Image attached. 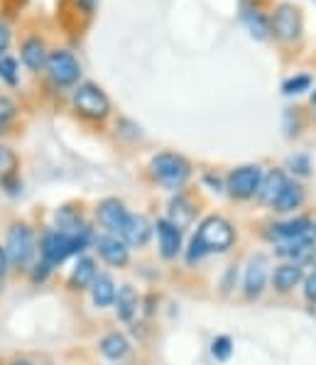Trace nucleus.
I'll return each mask as SVG.
<instances>
[{"label":"nucleus","instance_id":"13","mask_svg":"<svg viewBox=\"0 0 316 365\" xmlns=\"http://www.w3.org/2000/svg\"><path fill=\"white\" fill-rule=\"evenodd\" d=\"M155 228H157V238H160L162 257H167V260L177 257V252L182 250V231L177 226H172L167 218H160L155 223Z\"/></svg>","mask_w":316,"mask_h":365},{"label":"nucleus","instance_id":"18","mask_svg":"<svg viewBox=\"0 0 316 365\" xmlns=\"http://www.w3.org/2000/svg\"><path fill=\"white\" fill-rule=\"evenodd\" d=\"M116 314L121 322H133V317L138 314V304H140V297L138 292H135L131 284H123L121 289H118L116 294Z\"/></svg>","mask_w":316,"mask_h":365},{"label":"nucleus","instance_id":"1","mask_svg":"<svg viewBox=\"0 0 316 365\" xmlns=\"http://www.w3.org/2000/svg\"><path fill=\"white\" fill-rule=\"evenodd\" d=\"M93 238L96 235L91 231V226H86L76 235H66V233L56 231V228H49V231H44L42 238H39V257H42L49 267H56V265H61L66 257L78 255V252L86 250L88 245L93 243Z\"/></svg>","mask_w":316,"mask_h":365},{"label":"nucleus","instance_id":"2","mask_svg":"<svg viewBox=\"0 0 316 365\" xmlns=\"http://www.w3.org/2000/svg\"><path fill=\"white\" fill-rule=\"evenodd\" d=\"M235 231L225 218L221 216H208L206 221H201L199 231H196L194 240L189 248V262H196L201 257L211 255V252H225L233 245Z\"/></svg>","mask_w":316,"mask_h":365},{"label":"nucleus","instance_id":"12","mask_svg":"<svg viewBox=\"0 0 316 365\" xmlns=\"http://www.w3.org/2000/svg\"><path fill=\"white\" fill-rule=\"evenodd\" d=\"M47 54H49V49H47V44H44V39L42 37H27L25 42L20 44V59H22V64L27 66L30 71H42L44 69V64H47Z\"/></svg>","mask_w":316,"mask_h":365},{"label":"nucleus","instance_id":"37","mask_svg":"<svg viewBox=\"0 0 316 365\" xmlns=\"http://www.w3.org/2000/svg\"><path fill=\"white\" fill-rule=\"evenodd\" d=\"M8 267H10L8 255H5V248H3V245H0V282H3L5 274H8Z\"/></svg>","mask_w":316,"mask_h":365},{"label":"nucleus","instance_id":"28","mask_svg":"<svg viewBox=\"0 0 316 365\" xmlns=\"http://www.w3.org/2000/svg\"><path fill=\"white\" fill-rule=\"evenodd\" d=\"M10 174H18V155L5 145H0V182Z\"/></svg>","mask_w":316,"mask_h":365},{"label":"nucleus","instance_id":"9","mask_svg":"<svg viewBox=\"0 0 316 365\" xmlns=\"http://www.w3.org/2000/svg\"><path fill=\"white\" fill-rule=\"evenodd\" d=\"M128 216H131V213H128L126 204H123L121 199H113V196L111 199L98 201V206H96V218H98V223L106 228V233H111V235H121Z\"/></svg>","mask_w":316,"mask_h":365},{"label":"nucleus","instance_id":"39","mask_svg":"<svg viewBox=\"0 0 316 365\" xmlns=\"http://www.w3.org/2000/svg\"><path fill=\"white\" fill-rule=\"evenodd\" d=\"M10 365H32V363H30V361H25V358H15V361L10 363Z\"/></svg>","mask_w":316,"mask_h":365},{"label":"nucleus","instance_id":"25","mask_svg":"<svg viewBox=\"0 0 316 365\" xmlns=\"http://www.w3.org/2000/svg\"><path fill=\"white\" fill-rule=\"evenodd\" d=\"M167 221L172 223V226H177L179 231L194 221V209H191V204L184 199V196H177V199L169 201V218Z\"/></svg>","mask_w":316,"mask_h":365},{"label":"nucleus","instance_id":"31","mask_svg":"<svg viewBox=\"0 0 316 365\" xmlns=\"http://www.w3.org/2000/svg\"><path fill=\"white\" fill-rule=\"evenodd\" d=\"M211 351H213V356H216V361H228L230 353H233V346H230V339H228V336H218V339L213 341Z\"/></svg>","mask_w":316,"mask_h":365},{"label":"nucleus","instance_id":"17","mask_svg":"<svg viewBox=\"0 0 316 365\" xmlns=\"http://www.w3.org/2000/svg\"><path fill=\"white\" fill-rule=\"evenodd\" d=\"M88 289H91V299H93V304L98 307V309L113 307V302H116L118 289H116V282H113L111 274L98 272Z\"/></svg>","mask_w":316,"mask_h":365},{"label":"nucleus","instance_id":"38","mask_svg":"<svg viewBox=\"0 0 316 365\" xmlns=\"http://www.w3.org/2000/svg\"><path fill=\"white\" fill-rule=\"evenodd\" d=\"M76 5L83 10L86 15H91L93 10H96V5H98V0H76Z\"/></svg>","mask_w":316,"mask_h":365},{"label":"nucleus","instance_id":"29","mask_svg":"<svg viewBox=\"0 0 316 365\" xmlns=\"http://www.w3.org/2000/svg\"><path fill=\"white\" fill-rule=\"evenodd\" d=\"M18 118V103L8 96H0V133Z\"/></svg>","mask_w":316,"mask_h":365},{"label":"nucleus","instance_id":"10","mask_svg":"<svg viewBox=\"0 0 316 365\" xmlns=\"http://www.w3.org/2000/svg\"><path fill=\"white\" fill-rule=\"evenodd\" d=\"M93 245H96V250H98V255L113 267H126L128 262H131V250H128V243L123 238H118V235H111V233L96 235Z\"/></svg>","mask_w":316,"mask_h":365},{"label":"nucleus","instance_id":"15","mask_svg":"<svg viewBox=\"0 0 316 365\" xmlns=\"http://www.w3.org/2000/svg\"><path fill=\"white\" fill-rule=\"evenodd\" d=\"M96 274H98L96 260H93V257H88V255H81L76 260L74 269H71V274H69V287L78 289V292L88 289V287H91V282L96 279Z\"/></svg>","mask_w":316,"mask_h":365},{"label":"nucleus","instance_id":"27","mask_svg":"<svg viewBox=\"0 0 316 365\" xmlns=\"http://www.w3.org/2000/svg\"><path fill=\"white\" fill-rule=\"evenodd\" d=\"M0 81H5L8 86H20V64L15 57L3 54L0 57Z\"/></svg>","mask_w":316,"mask_h":365},{"label":"nucleus","instance_id":"20","mask_svg":"<svg viewBox=\"0 0 316 365\" xmlns=\"http://www.w3.org/2000/svg\"><path fill=\"white\" fill-rule=\"evenodd\" d=\"M98 348L108 361H121V358H126L128 351H131V341H128L126 334H121V331H111V334H106L103 339H101Z\"/></svg>","mask_w":316,"mask_h":365},{"label":"nucleus","instance_id":"22","mask_svg":"<svg viewBox=\"0 0 316 365\" xmlns=\"http://www.w3.org/2000/svg\"><path fill=\"white\" fill-rule=\"evenodd\" d=\"M314 228V223L309 218H295V221H285V223H275L270 235L277 240H292L299 235H309V231Z\"/></svg>","mask_w":316,"mask_h":365},{"label":"nucleus","instance_id":"16","mask_svg":"<svg viewBox=\"0 0 316 365\" xmlns=\"http://www.w3.org/2000/svg\"><path fill=\"white\" fill-rule=\"evenodd\" d=\"M88 223H83L81 211L74 209V206H61V209L54 211V228L66 235H76L86 228Z\"/></svg>","mask_w":316,"mask_h":365},{"label":"nucleus","instance_id":"23","mask_svg":"<svg viewBox=\"0 0 316 365\" xmlns=\"http://www.w3.org/2000/svg\"><path fill=\"white\" fill-rule=\"evenodd\" d=\"M287 182H290V179H287L280 170H272L270 174H265L263 177L260 189H258V196H260L265 204H275V199L280 196V192L285 189Z\"/></svg>","mask_w":316,"mask_h":365},{"label":"nucleus","instance_id":"4","mask_svg":"<svg viewBox=\"0 0 316 365\" xmlns=\"http://www.w3.org/2000/svg\"><path fill=\"white\" fill-rule=\"evenodd\" d=\"M152 177L165 189H179L191 177V165L177 153H160L150 162Z\"/></svg>","mask_w":316,"mask_h":365},{"label":"nucleus","instance_id":"19","mask_svg":"<svg viewBox=\"0 0 316 365\" xmlns=\"http://www.w3.org/2000/svg\"><path fill=\"white\" fill-rule=\"evenodd\" d=\"M312 250H314V240L309 238V235H299V238H292V240H282L275 252H277L280 257H290L292 262H302Z\"/></svg>","mask_w":316,"mask_h":365},{"label":"nucleus","instance_id":"3","mask_svg":"<svg viewBox=\"0 0 316 365\" xmlns=\"http://www.w3.org/2000/svg\"><path fill=\"white\" fill-rule=\"evenodd\" d=\"M5 255H8L10 267H18V269H27L35 265V257H37V238L35 231H32L27 223H13L5 233Z\"/></svg>","mask_w":316,"mask_h":365},{"label":"nucleus","instance_id":"21","mask_svg":"<svg viewBox=\"0 0 316 365\" xmlns=\"http://www.w3.org/2000/svg\"><path fill=\"white\" fill-rule=\"evenodd\" d=\"M299 282H302V265H299V262H285V265H280L272 274V284L277 292L295 289Z\"/></svg>","mask_w":316,"mask_h":365},{"label":"nucleus","instance_id":"40","mask_svg":"<svg viewBox=\"0 0 316 365\" xmlns=\"http://www.w3.org/2000/svg\"><path fill=\"white\" fill-rule=\"evenodd\" d=\"M314 106H316V93H314Z\"/></svg>","mask_w":316,"mask_h":365},{"label":"nucleus","instance_id":"30","mask_svg":"<svg viewBox=\"0 0 316 365\" xmlns=\"http://www.w3.org/2000/svg\"><path fill=\"white\" fill-rule=\"evenodd\" d=\"M309 86H312V78H309L307 74H302V76H292V78H287L285 86H282V91H285L287 96H297V93L309 91Z\"/></svg>","mask_w":316,"mask_h":365},{"label":"nucleus","instance_id":"6","mask_svg":"<svg viewBox=\"0 0 316 365\" xmlns=\"http://www.w3.org/2000/svg\"><path fill=\"white\" fill-rule=\"evenodd\" d=\"M47 76L54 86H61V88H69V86H76L78 78H81V64L69 49H52L47 54Z\"/></svg>","mask_w":316,"mask_h":365},{"label":"nucleus","instance_id":"5","mask_svg":"<svg viewBox=\"0 0 316 365\" xmlns=\"http://www.w3.org/2000/svg\"><path fill=\"white\" fill-rule=\"evenodd\" d=\"M74 110L86 120H103L111 113V101L106 96V91L93 81H83L74 88V96H71Z\"/></svg>","mask_w":316,"mask_h":365},{"label":"nucleus","instance_id":"26","mask_svg":"<svg viewBox=\"0 0 316 365\" xmlns=\"http://www.w3.org/2000/svg\"><path fill=\"white\" fill-rule=\"evenodd\" d=\"M243 20H245L248 30H250V35L255 39H267L270 37V20L265 18L260 10H245L243 13Z\"/></svg>","mask_w":316,"mask_h":365},{"label":"nucleus","instance_id":"32","mask_svg":"<svg viewBox=\"0 0 316 365\" xmlns=\"http://www.w3.org/2000/svg\"><path fill=\"white\" fill-rule=\"evenodd\" d=\"M290 170L299 174V177H307L309 170H312V162H309V157L307 155H295V157H290Z\"/></svg>","mask_w":316,"mask_h":365},{"label":"nucleus","instance_id":"7","mask_svg":"<svg viewBox=\"0 0 316 365\" xmlns=\"http://www.w3.org/2000/svg\"><path fill=\"white\" fill-rule=\"evenodd\" d=\"M263 182V170L258 165H245L238 167L228 174V194L233 199H250L258 194Z\"/></svg>","mask_w":316,"mask_h":365},{"label":"nucleus","instance_id":"14","mask_svg":"<svg viewBox=\"0 0 316 365\" xmlns=\"http://www.w3.org/2000/svg\"><path fill=\"white\" fill-rule=\"evenodd\" d=\"M265 284H267V260L263 255L253 257L250 265L245 269V294L260 297Z\"/></svg>","mask_w":316,"mask_h":365},{"label":"nucleus","instance_id":"11","mask_svg":"<svg viewBox=\"0 0 316 365\" xmlns=\"http://www.w3.org/2000/svg\"><path fill=\"white\" fill-rule=\"evenodd\" d=\"M152 231H155V226H152L143 213H131L128 221H126V226H123V231H121V238L126 240L128 245L143 248V245H148Z\"/></svg>","mask_w":316,"mask_h":365},{"label":"nucleus","instance_id":"8","mask_svg":"<svg viewBox=\"0 0 316 365\" xmlns=\"http://www.w3.org/2000/svg\"><path fill=\"white\" fill-rule=\"evenodd\" d=\"M270 30L275 32V37L282 39V42H292L302 35V15L295 5L282 3L277 10H275L272 20H270Z\"/></svg>","mask_w":316,"mask_h":365},{"label":"nucleus","instance_id":"36","mask_svg":"<svg viewBox=\"0 0 316 365\" xmlns=\"http://www.w3.org/2000/svg\"><path fill=\"white\" fill-rule=\"evenodd\" d=\"M304 294H307V299L316 302V272L312 277H307V287H304Z\"/></svg>","mask_w":316,"mask_h":365},{"label":"nucleus","instance_id":"35","mask_svg":"<svg viewBox=\"0 0 316 365\" xmlns=\"http://www.w3.org/2000/svg\"><path fill=\"white\" fill-rule=\"evenodd\" d=\"M10 39H13V32H10V27L5 25L3 20H0V57H3V54H8Z\"/></svg>","mask_w":316,"mask_h":365},{"label":"nucleus","instance_id":"24","mask_svg":"<svg viewBox=\"0 0 316 365\" xmlns=\"http://www.w3.org/2000/svg\"><path fill=\"white\" fill-rule=\"evenodd\" d=\"M304 204V189L297 182H287L285 189L280 192V196L275 199V209L277 211H295Z\"/></svg>","mask_w":316,"mask_h":365},{"label":"nucleus","instance_id":"33","mask_svg":"<svg viewBox=\"0 0 316 365\" xmlns=\"http://www.w3.org/2000/svg\"><path fill=\"white\" fill-rule=\"evenodd\" d=\"M52 269H54V267H49L44 260H39V262H35V265L30 267V279H32L35 284H42L44 279L49 277V272H52Z\"/></svg>","mask_w":316,"mask_h":365},{"label":"nucleus","instance_id":"34","mask_svg":"<svg viewBox=\"0 0 316 365\" xmlns=\"http://www.w3.org/2000/svg\"><path fill=\"white\" fill-rule=\"evenodd\" d=\"M0 187L5 189V194H10V196H18V194L22 192L20 174H10V177H5L3 182H0Z\"/></svg>","mask_w":316,"mask_h":365}]
</instances>
